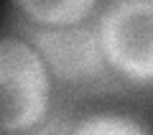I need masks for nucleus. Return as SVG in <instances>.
Here are the masks:
<instances>
[{"mask_svg": "<svg viewBox=\"0 0 153 135\" xmlns=\"http://www.w3.org/2000/svg\"><path fill=\"white\" fill-rule=\"evenodd\" d=\"M51 110V74L21 36H0V135H23Z\"/></svg>", "mask_w": 153, "mask_h": 135, "instance_id": "nucleus-1", "label": "nucleus"}, {"mask_svg": "<svg viewBox=\"0 0 153 135\" xmlns=\"http://www.w3.org/2000/svg\"><path fill=\"white\" fill-rule=\"evenodd\" d=\"M94 31L110 71L135 87L153 84V0H117L97 13Z\"/></svg>", "mask_w": 153, "mask_h": 135, "instance_id": "nucleus-2", "label": "nucleus"}, {"mask_svg": "<svg viewBox=\"0 0 153 135\" xmlns=\"http://www.w3.org/2000/svg\"><path fill=\"white\" fill-rule=\"evenodd\" d=\"M21 33L23 41H28L44 59L51 79L61 87H89L107 82L112 74L100 49L97 31L89 23L69 28H41L23 21Z\"/></svg>", "mask_w": 153, "mask_h": 135, "instance_id": "nucleus-3", "label": "nucleus"}, {"mask_svg": "<svg viewBox=\"0 0 153 135\" xmlns=\"http://www.w3.org/2000/svg\"><path fill=\"white\" fill-rule=\"evenodd\" d=\"M16 10L26 16L28 23L41 28H69L82 26L92 13H100L102 5L94 0H64V3H16Z\"/></svg>", "mask_w": 153, "mask_h": 135, "instance_id": "nucleus-4", "label": "nucleus"}, {"mask_svg": "<svg viewBox=\"0 0 153 135\" xmlns=\"http://www.w3.org/2000/svg\"><path fill=\"white\" fill-rule=\"evenodd\" d=\"M71 135H153L140 120L123 112H94L74 125Z\"/></svg>", "mask_w": 153, "mask_h": 135, "instance_id": "nucleus-5", "label": "nucleus"}, {"mask_svg": "<svg viewBox=\"0 0 153 135\" xmlns=\"http://www.w3.org/2000/svg\"><path fill=\"white\" fill-rule=\"evenodd\" d=\"M71 130H74V125H71L69 115L56 112V115H49L41 125H36L33 130H28L23 135H71Z\"/></svg>", "mask_w": 153, "mask_h": 135, "instance_id": "nucleus-6", "label": "nucleus"}]
</instances>
